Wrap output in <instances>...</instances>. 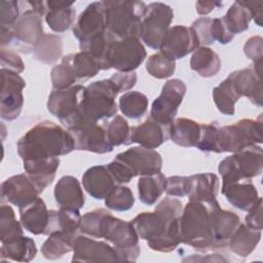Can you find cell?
<instances>
[{
    "mask_svg": "<svg viewBox=\"0 0 263 263\" xmlns=\"http://www.w3.org/2000/svg\"><path fill=\"white\" fill-rule=\"evenodd\" d=\"M183 203L174 197L163 198L153 212L137 215L132 223L141 239L156 252L170 253L181 243L180 219Z\"/></svg>",
    "mask_w": 263,
    "mask_h": 263,
    "instance_id": "6da1fadb",
    "label": "cell"
},
{
    "mask_svg": "<svg viewBox=\"0 0 263 263\" xmlns=\"http://www.w3.org/2000/svg\"><path fill=\"white\" fill-rule=\"evenodd\" d=\"M17 153L24 160L52 158L75 149V140L69 130L44 120L30 128L16 143Z\"/></svg>",
    "mask_w": 263,
    "mask_h": 263,
    "instance_id": "7a4b0ae2",
    "label": "cell"
},
{
    "mask_svg": "<svg viewBox=\"0 0 263 263\" xmlns=\"http://www.w3.org/2000/svg\"><path fill=\"white\" fill-rule=\"evenodd\" d=\"M119 92L110 78L98 80L85 86L77 116L68 129L82 124L98 123L101 119L115 116L117 112L115 99Z\"/></svg>",
    "mask_w": 263,
    "mask_h": 263,
    "instance_id": "3957f363",
    "label": "cell"
},
{
    "mask_svg": "<svg viewBox=\"0 0 263 263\" xmlns=\"http://www.w3.org/2000/svg\"><path fill=\"white\" fill-rule=\"evenodd\" d=\"M216 202L189 200L180 219L181 242L199 252L212 250L211 209Z\"/></svg>",
    "mask_w": 263,
    "mask_h": 263,
    "instance_id": "277c9868",
    "label": "cell"
},
{
    "mask_svg": "<svg viewBox=\"0 0 263 263\" xmlns=\"http://www.w3.org/2000/svg\"><path fill=\"white\" fill-rule=\"evenodd\" d=\"M106 9V30L116 39L140 38V29L147 5L143 1H103Z\"/></svg>",
    "mask_w": 263,
    "mask_h": 263,
    "instance_id": "5b68a950",
    "label": "cell"
},
{
    "mask_svg": "<svg viewBox=\"0 0 263 263\" xmlns=\"http://www.w3.org/2000/svg\"><path fill=\"white\" fill-rule=\"evenodd\" d=\"M100 238H104L112 243L117 253L118 261L134 262L141 253L140 237L132 221L116 218L110 212L102 220Z\"/></svg>",
    "mask_w": 263,
    "mask_h": 263,
    "instance_id": "8992f818",
    "label": "cell"
},
{
    "mask_svg": "<svg viewBox=\"0 0 263 263\" xmlns=\"http://www.w3.org/2000/svg\"><path fill=\"white\" fill-rule=\"evenodd\" d=\"M262 114L257 119L242 118L230 125L219 126L218 153H235L251 145L263 142Z\"/></svg>",
    "mask_w": 263,
    "mask_h": 263,
    "instance_id": "52a82bcc",
    "label": "cell"
},
{
    "mask_svg": "<svg viewBox=\"0 0 263 263\" xmlns=\"http://www.w3.org/2000/svg\"><path fill=\"white\" fill-rule=\"evenodd\" d=\"M174 18L172 7L162 2L147 5L140 29V39L150 48L159 49Z\"/></svg>",
    "mask_w": 263,
    "mask_h": 263,
    "instance_id": "ba28073f",
    "label": "cell"
},
{
    "mask_svg": "<svg viewBox=\"0 0 263 263\" xmlns=\"http://www.w3.org/2000/svg\"><path fill=\"white\" fill-rule=\"evenodd\" d=\"M146 55V49L140 38H115L110 43L107 61L110 69L113 68L118 72H133L144 62Z\"/></svg>",
    "mask_w": 263,
    "mask_h": 263,
    "instance_id": "9c48e42d",
    "label": "cell"
},
{
    "mask_svg": "<svg viewBox=\"0 0 263 263\" xmlns=\"http://www.w3.org/2000/svg\"><path fill=\"white\" fill-rule=\"evenodd\" d=\"M26 2L27 9L23 11L11 28L12 43L21 52H33L43 36L42 15L34 11Z\"/></svg>",
    "mask_w": 263,
    "mask_h": 263,
    "instance_id": "30bf717a",
    "label": "cell"
},
{
    "mask_svg": "<svg viewBox=\"0 0 263 263\" xmlns=\"http://www.w3.org/2000/svg\"><path fill=\"white\" fill-rule=\"evenodd\" d=\"M186 88V84L180 79L167 80L160 95L152 103L150 118L163 125H171L184 99Z\"/></svg>",
    "mask_w": 263,
    "mask_h": 263,
    "instance_id": "8fae6325",
    "label": "cell"
},
{
    "mask_svg": "<svg viewBox=\"0 0 263 263\" xmlns=\"http://www.w3.org/2000/svg\"><path fill=\"white\" fill-rule=\"evenodd\" d=\"M84 93L85 86L81 84L52 90L47 100V110L69 128L77 116Z\"/></svg>",
    "mask_w": 263,
    "mask_h": 263,
    "instance_id": "7c38bea8",
    "label": "cell"
},
{
    "mask_svg": "<svg viewBox=\"0 0 263 263\" xmlns=\"http://www.w3.org/2000/svg\"><path fill=\"white\" fill-rule=\"evenodd\" d=\"M2 88L0 99V115L7 121L16 119L24 106L23 89L26 82L23 77L12 71L1 69Z\"/></svg>",
    "mask_w": 263,
    "mask_h": 263,
    "instance_id": "4fadbf2b",
    "label": "cell"
},
{
    "mask_svg": "<svg viewBox=\"0 0 263 263\" xmlns=\"http://www.w3.org/2000/svg\"><path fill=\"white\" fill-rule=\"evenodd\" d=\"M115 159L124 165L133 178L160 173L162 167L161 155L154 149L142 146L132 147L117 154Z\"/></svg>",
    "mask_w": 263,
    "mask_h": 263,
    "instance_id": "5bb4252c",
    "label": "cell"
},
{
    "mask_svg": "<svg viewBox=\"0 0 263 263\" xmlns=\"http://www.w3.org/2000/svg\"><path fill=\"white\" fill-rule=\"evenodd\" d=\"M198 47L199 42L192 28L178 25L167 30L159 49L162 54L175 61L186 57Z\"/></svg>",
    "mask_w": 263,
    "mask_h": 263,
    "instance_id": "9a60e30c",
    "label": "cell"
},
{
    "mask_svg": "<svg viewBox=\"0 0 263 263\" xmlns=\"http://www.w3.org/2000/svg\"><path fill=\"white\" fill-rule=\"evenodd\" d=\"M106 31V9L103 1L88 4L73 27V35L79 43L86 42Z\"/></svg>",
    "mask_w": 263,
    "mask_h": 263,
    "instance_id": "2e32d148",
    "label": "cell"
},
{
    "mask_svg": "<svg viewBox=\"0 0 263 263\" xmlns=\"http://www.w3.org/2000/svg\"><path fill=\"white\" fill-rule=\"evenodd\" d=\"M73 262H107L118 261L113 247L85 234H78L74 240Z\"/></svg>",
    "mask_w": 263,
    "mask_h": 263,
    "instance_id": "e0dca14e",
    "label": "cell"
},
{
    "mask_svg": "<svg viewBox=\"0 0 263 263\" xmlns=\"http://www.w3.org/2000/svg\"><path fill=\"white\" fill-rule=\"evenodd\" d=\"M41 192L27 174H18L1 184V197L13 205L24 208L34 201Z\"/></svg>",
    "mask_w": 263,
    "mask_h": 263,
    "instance_id": "ac0fdd59",
    "label": "cell"
},
{
    "mask_svg": "<svg viewBox=\"0 0 263 263\" xmlns=\"http://www.w3.org/2000/svg\"><path fill=\"white\" fill-rule=\"evenodd\" d=\"M240 224L239 217L230 211L222 210L219 202L211 209L212 250L227 247L229 239Z\"/></svg>",
    "mask_w": 263,
    "mask_h": 263,
    "instance_id": "d6986e66",
    "label": "cell"
},
{
    "mask_svg": "<svg viewBox=\"0 0 263 263\" xmlns=\"http://www.w3.org/2000/svg\"><path fill=\"white\" fill-rule=\"evenodd\" d=\"M68 130L72 134L75 140L76 150L89 151L98 154L109 153L113 150V147L107 140L106 130L103 124H82Z\"/></svg>",
    "mask_w": 263,
    "mask_h": 263,
    "instance_id": "ffe728a7",
    "label": "cell"
},
{
    "mask_svg": "<svg viewBox=\"0 0 263 263\" xmlns=\"http://www.w3.org/2000/svg\"><path fill=\"white\" fill-rule=\"evenodd\" d=\"M222 194L230 204L240 211H249L260 197L251 179L222 184Z\"/></svg>",
    "mask_w": 263,
    "mask_h": 263,
    "instance_id": "44dd1931",
    "label": "cell"
},
{
    "mask_svg": "<svg viewBox=\"0 0 263 263\" xmlns=\"http://www.w3.org/2000/svg\"><path fill=\"white\" fill-rule=\"evenodd\" d=\"M170 139V125H163L152 118L130 128V144L154 149Z\"/></svg>",
    "mask_w": 263,
    "mask_h": 263,
    "instance_id": "7402d4cb",
    "label": "cell"
},
{
    "mask_svg": "<svg viewBox=\"0 0 263 263\" xmlns=\"http://www.w3.org/2000/svg\"><path fill=\"white\" fill-rule=\"evenodd\" d=\"M239 97H247L258 107L262 106V83L253 67L236 70L228 75Z\"/></svg>",
    "mask_w": 263,
    "mask_h": 263,
    "instance_id": "603a6c76",
    "label": "cell"
},
{
    "mask_svg": "<svg viewBox=\"0 0 263 263\" xmlns=\"http://www.w3.org/2000/svg\"><path fill=\"white\" fill-rule=\"evenodd\" d=\"M82 185L85 191L95 199H105L109 192L119 184H117L107 165H95L84 173Z\"/></svg>",
    "mask_w": 263,
    "mask_h": 263,
    "instance_id": "cb8c5ba5",
    "label": "cell"
},
{
    "mask_svg": "<svg viewBox=\"0 0 263 263\" xmlns=\"http://www.w3.org/2000/svg\"><path fill=\"white\" fill-rule=\"evenodd\" d=\"M54 199L60 209L80 210L84 194L79 181L73 176L62 177L54 186Z\"/></svg>",
    "mask_w": 263,
    "mask_h": 263,
    "instance_id": "d4e9b609",
    "label": "cell"
},
{
    "mask_svg": "<svg viewBox=\"0 0 263 263\" xmlns=\"http://www.w3.org/2000/svg\"><path fill=\"white\" fill-rule=\"evenodd\" d=\"M20 219L25 230L35 235H45L49 211L44 200L41 197H37L30 204L20 208Z\"/></svg>",
    "mask_w": 263,
    "mask_h": 263,
    "instance_id": "484cf974",
    "label": "cell"
},
{
    "mask_svg": "<svg viewBox=\"0 0 263 263\" xmlns=\"http://www.w3.org/2000/svg\"><path fill=\"white\" fill-rule=\"evenodd\" d=\"M220 180L213 173H201L189 177V200L216 202Z\"/></svg>",
    "mask_w": 263,
    "mask_h": 263,
    "instance_id": "4316f807",
    "label": "cell"
},
{
    "mask_svg": "<svg viewBox=\"0 0 263 263\" xmlns=\"http://www.w3.org/2000/svg\"><path fill=\"white\" fill-rule=\"evenodd\" d=\"M24 170L34 182L40 192L52 183L55 173L60 166V158H42L35 160H24Z\"/></svg>",
    "mask_w": 263,
    "mask_h": 263,
    "instance_id": "83f0119b",
    "label": "cell"
},
{
    "mask_svg": "<svg viewBox=\"0 0 263 263\" xmlns=\"http://www.w3.org/2000/svg\"><path fill=\"white\" fill-rule=\"evenodd\" d=\"M73 4V1H46L45 22L53 32H65L73 25L76 14Z\"/></svg>",
    "mask_w": 263,
    "mask_h": 263,
    "instance_id": "f1b7e54d",
    "label": "cell"
},
{
    "mask_svg": "<svg viewBox=\"0 0 263 263\" xmlns=\"http://www.w3.org/2000/svg\"><path fill=\"white\" fill-rule=\"evenodd\" d=\"M231 156L241 177L252 179L262 173L263 151L261 146L251 145L233 153Z\"/></svg>",
    "mask_w": 263,
    "mask_h": 263,
    "instance_id": "f546056e",
    "label": "cell"
},
{
    "mask_svg": "<svg viewBox=\"0 0 263 263\" xmlns=\"http://www.w3.org/2000/svg\"><path fill=\"white\" fill-rule=\"evenodd\" d=\"M261 230L254 229L245 224H239L228 241L230 251L238 257L245 258L250 256L256 249L261 239Z\"/></svg>",
    "mask_w": 263,
    "mask_h": 263,
    "instance_id": "4dcf8cb0",
    "label": "cell"
},
{
    "mask_svg": "<svg viewBox=\"0 0 263 263\" xmlns=\"http://www.w3.org/2000/svg\"><path fill=\"white\" fill-rule=\"evenodd\" d=\"M37 254L35 241L24 235H20L8 241L2 242L1 260H12L18 262H30Z\"/></svg>",
    "mask_w": 263,
    "mask_h": 263,
    "instance_id": "1f68e13d",
    "label": "cell"
},
{
    "mask_svg": "<svg viewBox=\"0 0 263 263\" xmlns=\"http://www.w3.org/2000/svg\"><path fill=\"white\" fill-rule=\"evenodd\" d=\"M200 136V123L189 118H177L170 125V139L181 147H196Z\"/></svg>",
    "mask_w": 263,
    "mask_h": 263,
    "instance_id": "d6a6232c",
    "label": "cell"
},
{
    "mask_svg": "<svg viewBox=\"0 0 263 263\" xmlns=\"http://www.w3.org/2000/svg\"><path fill=\"white\" fill-rule=\"evenodd\" d=\"M80 220L81 216L78 210H49V219L45 235L58 231L78 234Z\"/></svg>",
    "mask_w": 263,
    "mask_h": 263,
    "instance_id": "836d02e7",
    "label": "cell"
},
{
    "mask_svg": "<svg viewBox=\"0 0 263 263\" xmlns=\"http://www.w3.org/2000/svg\"><path fill=\"white\" fill-rule=\"evenodd\" d=\"M190 67L201 77H213L221 69V60L212 48L199 46L194 50L190 59Z\"/></svg>",
    "mask_w": 263,
    "mask_h": 263,
    "instance_id": "e575fe53",
    "label": "cell"
},
{
    "mask_svg": "<svg viewBox=\"0 0 263 263\" xmlns=\"http://www.w3.org/2000/svg\"><path fill=\"white\" fill-rule=\"evenodd\" d=\"M78 234L67 232H52L41 247V253L44 258L55 260L63 257L65 254L73 251L74 240Z\"/></svg>",
    "mask_w": 263,
    "mask_h": 263,
    "instance_id": "d590c367",
    "label": "cell"
},
{
    "mask_svg": "<svg viewBox=\"0 0 263 263\" xmlns=\"http://www.w3.org/2000/svg\"><path fill=\"white\" fill-rule=\"evenodd\" d=\"M165 176L160 172L153 175L141 176L138 182V193L140 200L152 205L161 196L165 190Z\"/></svg>",
    "mask_w": 263,
    "mask_h": 263,
    "instance_id": "8d00e7d4",
    "label": "cell"
},
{
    "mask_svg": "<svg viewBox=\"0 0 263 263\" xmlns=\"http://www.w3.org/2000/svg\"><path fill=\"white\" fill-rule=\"evenodd\" d=\"M213 101L217 109L224 115H233L235 104L240 99L232 81L227 77L213 89Z\"/></svg>",
    "mask_w": 263,
    "mask_h": 263,
    "instance_id": "74e56055",
    "label": "cell"
},
{
    "mask_svg": "<svg viewBox=\"0 0 263 263\" xmlns=\"http://www.w3.org/2000/svg\"><path fill=\"white\" fill-rule=\"evenodd\" d=\"M69 59L76 81H86L95 77L101 71L98 61L87 52L80 51L69 53Z\"/></svg>",
    "mask_w": 263,
    "mask_h": 263,
    "instance_id": "f35d334b",
    "label": "cell"
},
{
    "mask_svg": "<svg viewBox=\"0 0 263 263\" xmlns=\"http://www.w3.org/2000/svg\"><path fill=\"white\" fill-rule=\"evenodd\" d=\"M62 52V39L54 34H43L33 54L36 60L44 64H53L61 58Z\"/></svg>",
    "mask_w": 263,
    "mask_h": 263,
    "instance_id": "ab89813d",
    "label": "cell"
},
{
    "mask_svg": "<svg viewBox=\"0 0 263 263\" xmlns=\"http://www.w3.org/2000/svg\"><path fill=\"white\" fill-rule=\"evenodd\" d=\"M222 20L228 31L234 36L235 34H240L249 29V24L252 17L246 6H243L240 1H235Z\"/></svg>",
    "mask_w": 263,
    "mask_h": 263,
    "instance_id": "60d3db41",
    "label": "cell"
},
{
    "mask_svg": "<svg viewBox=\"0 0 263 263\" xmlns=\"http://www.w3.org/2000/svg\"><path fill=\"white\" fill-rule=\"evenodd\" d=\"M119 109L124 116L138 119L146 113L148 99L140 91H126L119 98Z\"/></svg>",
    "mask_w": 263,
    "mask_h": 263,
    "instance_id": "b9f144b4",
    "label": "cell"
},
{
    "mask_svg": "<svg viewBox=\"0 0 263 263\" xmlns=\"http://www.w3.org/2000/svg\"><path fill=\"white\" fill-rule=\"evenodd\" d=\"M107 140L112 147L130 144V126L125 118L115 115L109 122H104Z\"/></svg>",
    "mask_w": 263,
    "mask_h": 263,
    "instance_id": "7bdbcfd3",
    "label": "cell"
},
{
    "mask_svg": "<svg viewBox=\"0 0 263 263\" xmlns=\"http://www.w3.org/2000/svg\"><path fill=\"white\" fill-rule=\"evenodd\" d=\"M23 225L15 219L13 209L8 204H2L0 210V240L8 241L23 235Z\"/></svg>",
    "mask_w": 263,
    "mask_h": 263,
    "instance_id": "ee69618b",
    "label": "cell"
},
{
    "mask_svg": "<svg viewBox=\"0 0 263 263\" xmlns=\"http://www.w3.org/2000/svg\"><path fill=\"white\" fill-rule=\"evenodd\" d=\"M135 203V197L129 187L121 184L116 185L106 196L105 204L108 209L124 212L133 208Z\"/></svg>",
    "mask_w": 263,
    "mask_h": 263,
    "instance_id": "f6af8a7d",
    "label": "cell"
},
{
    "mask_svg": "<svg viewBox=\"0 0 263 263\" xmlns=\"http://www.w3.org/2000/svg\"><path fill=\"white\" fill-rule=\"evenodd\" d=\"M50 78L53 90L68 88L77 82L71 68L69 54L63 57L61 63L53 66L50 72Z\"/></svg>",
    "mask_w": 263,
    "mask_h": 263,
    "instance_id": "bcb514c9",
    "label": "cell"
},
{
    "mask_svg": "<svg viewBox=\"0 0 263 263\" xmlns=\"http://www.w3.org/2000/svg\"><path fill=\"white\" fill-rule=\"evenodd\" d=\"M176 69L174 60L165 57L161 52L150 55L146 62L147 72L157 79H164L172 76Z\"/></svg>",
    "mask_w": 263,
    "mask_h": 263,
    "instance_id": "7dc6e473",
    "label": "cell"
},
{
    "mask_svg": "<svg viewBox=\"0 0 263 263\" xmlns=\"http://www.w3.org/2000/svg\"><path fill=\"white\" fill-rule=\"evenodd\" d=\"M109 212L105 209H97L91 212L85 213L81 216L80 224H79V231L83 234L93 237L100 238V227L103 218Z\"/></svg>",
    "mask_w": 263,
    "mask_h": 263,
    "instance_id": "c3c4849f",
    "label": "cell"
},
{
    "mask_svg": "<svg viewBox=\"0 0 263 263\" xmlns=\"http://www.w3.org/2000/svg\"><path fill=\"white\" fill-rule=\"evenodd\" d=\"M217 122L200 124V136L196 147L203 152L218 153V129Z\"/></svg>",
    "mask_w": 263,
    "mask_h": 263,
    "instance_id": "681fc988",
    "label": "cell"
},
{
    "mask_svg": "<svg viewBox=\"0 0 263 263\" xmlns=\"http://www.w3.org/2000/svg\"><path fill=\"white\" fill-rule=\"evenodd\" d=\"M20 1L2 0L0 4V25L3 28H12L21 15Z\"/></svg>",
    "mask_w": 263,
    "mask_h": 263,
    "instance_id": "f907efd6",
    "label": "cell"
},
{
    "mask_svg": "<svg viewBox=\"0 0 263 263\" xmlns=\"http://www.w3.org/2000/svg\"><path fill=\"white\" fill-rule=\"evenodd\" d=\"M165 193L170 196L183 197L189 193V177L171 176L165 181Z\"/></svg>",
    "mask_w": 263,
    "mask_h": 263,
    "instance_id": "816d5d0a",
    "label": "cell"
},
{
    "mask_svg": "<svg viewBox=\"0 0 263 263\" xmlns=\"http://www.w3.org/2000/svg\"><path fill=\"white\" fill-rule=\"evenodd\" d=\"M211 24H212L211 17L202 16L195 20L191 26L192 30L194 31L198 39L199 45L201 46H206L214 43V40L211 35Z\"/></svg>",
    "mask_w": 263,
    "mask_h": 263,
    "instance_id": "f5cc1de1",
    "label": "cell"
},
{
    "mask_svg": "<svg viewBox=\"0 0 263 263\" xmlns=\"http://www.w3.org/2000/svg\"><path fill=\"white\" fill-rule=\"evenodd\" d=\"M0 59H1V69H6L17 74L22 73L25 69V65L21 57L16 52L10 49L1 47Z\"/></svg>",
    "mask_w": 263,
    "mask_h": 263,
    "instance_id": "db71d44e",
    "label": "cell"
},
{
    "mask_svg": "<svg viewBox=\"0 0 263 263\" xmlns=\"http://www.w3.org/2000/svg\"><path fill=\"white\" fill-rule=\"evenodd\" d=\"M263 39L261 36L250 37L243 45V52L255 64H262Z\"/></svg>",
    "mask_w": 263,
    "mask_h": 263,
    "instance_id": "11a10c76",
    "label": "cell"
},
{
    "mask_svg": "<svg viewBox=\"0 0 263 263\" xmlns=\"http://www.w3.org/2000/svg\"><path fill=\"white\" fill-rule=\"evenodd\" d=\"M211 35L215 41H218L221 44H227L233 39V35L228 31L227 27L225 26L222 17H215L212 18L211 24Z\"/></svg>",
    "mask_w": 263,
    "mask_h": 263,
    "instance_id": "9f6ffc18",
    "label": "cell"
},
{
    "mask_svg": "<svg viewBox=\"0 0 263 263\" xmlns=\"http://www.w3.org/2000/svg\"><path fill=\"white\" fill-rule=\"evenodd\" d=\"M110 79L115 83L120 92L132 89L137 82V74L135 71L133 72H116L114 73Z\"/></svg>",
    "mask_w": 263,
    "mask_h": 263,
    "instance_id": "6f0895ef",
    "label": "cell"
},
{
    "mask_svg": "<svg viewBox=\"0 0 263 263\" xmlns=\"http://www.w3.org/2000/svg\"><path fill=\"white\" fill-rule=\"evenodd\" d=\"M248 212L246 224L254 229L262 230V197H259L257 202Z\"/></svg>",
    "mask_w": 263,
    "mask_h": 263,
    "instance_id": "680465c9",
    "label": "cell"
},
{
    "mask_svg": "<svg viewBox=\"0 0 263 263\" xmlns=\"http://www.w3.org/2000/svg\"><path fill=\"white\" fill-rule=\"evenodd\" d=\"M243 6L249 10L251 17L255 21L256 25L262 27V9L263 2L262 1H240Z\"/></svg>",
    "mask_w": 263,
    "mask_h": 263,
    "instance_id": "91938a15",
    "label": "cell"
},
{
    "mask_svg": "<svg viewBox=\"0 0 263 263\" xmlns=\"http://www.w3.org/2000/svg\"><path fill=\"white\" fill-rule=\"evenodd\" d=\"M221 5L222 3L218 1H197L195 7L197 13H199L200 15H205Z\"/></svg>",
    "mask_w": 263,
    "mask_h": 263,
    "instance_id": "94428289",
    "label": "cell"
}]
</instances>
